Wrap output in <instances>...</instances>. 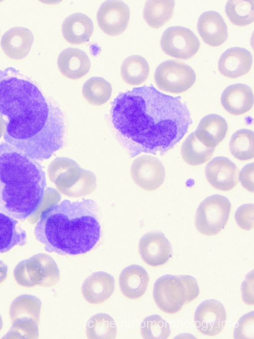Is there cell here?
Masks as SVG:
<instances>
[{
    "label": "cell",
    "mask_w": 254,
    "mask_h": 339,
    "mask_svg": "<svg viewBox=\"0 0 254 339\" xmlns=\"http://www.w3.org/2000/svg\"><path fill=\"white\" fill-rule=\"evenodd\" d=\"M236 339H254V312L244 316L234 333Z\"/></svg>",
    "instance_id": "cell-36"
},
{
    "label": "cell",
    "mask_w": 254,
    "mask_h": 339,
    "mask_svg": "<svg viewBox=\"0 0 254 339\" xmlns=\"http://www.w3.org/2000/svg\"><path fill=\"white\" fill-rule=\"evenodd\" d=\"M225 11L233 24L239 26L249 25L254 21V0H229Z\"/></svg>",
    "instance_id": "cell-33"
},
{
    "label": "cell",
    "mask_w": 254,
    "mask_h": 339,
    "mask_svg": "<svg viewBox=\"0 0 254 339\" xmlns=\"http://www.w3.org/2000/svg\"><path fill=\"white\" fill-rule=\"evenodd\" d=\"M197 30L204 42L211 46H219L228 38L227 25L221 15L214 11H206L200 15Z\"/></svg>",
    "instance_id": "cell-18"
},
{
    "label": "cell",
    "mask_w": 254,
    "mask_h": 339,
    "mask_svg": "<svg viewBox=\"0 0 254 339\" xmlns=\"http://www.w3.org/2000/svg\"><path fill=\"white\" fill-rule=\"evenodd\" d=\"M115 285L113 277L109 274L98 271L92 273L84 281L82 294L84 299L92 304H99L112 294Z\"/></svg>",
    "instance_id": "cell-19"
},
{
    "label": "cell",
    "mask_w": 254,
    "mask_h": 339,
    "mask_svg": "<svg viewBox=\"0 0 254 339\" xmlns=\"http://www.w3.org/2000/svg\"><path fill=\"white\" fill-rule=\"evenodd\" d=\"M14 276L23 287L38 285L48 287L58 282L60 273L54 259L47 254L40 253L19 263L14 270Z\"/></svg>",
    "instance_id": "cell-8"
},
{
    "label": "cell",
    "mask_w": 254,
    "mask_h": 339,
    "mask_svg": "<svg viewBox=\"0 0 254 339\" xmlns=\"http://www.w3.org/2000/svg\"><path fill=\"white\" fill-rule=\"evenodd\" d=\"M227 130V123L223 117L210 114L201 120L194 133L205 146L215 148L225 138Z\"/></svg>",
    "instance_id": "cell-24"
},
{
    "label": "cell",
    "mask_w": 254,
    "mask_h": 339,
    "mask_svg": "<svg viewBox=\"0 0 254 339\" xmlns=\"http://www.w3.org/2000/svg\"><path fill=\"white\" fill-rule=\"evenodd\" d=\"M0 116L5 141L33 159H47L64 145L61 110L11 67L0 70Z\"/></svg>",
    "instance_id": "cell-2"
},
{
    "label": "cell",
    "mask_w": 254,
    "mask_h": 339,
    "mask_svg": "<svg viewBox=\"0 0 254 339\" xmlns=\"http://www.w3.org/2000/svg\"><path fill=\"white\" fill-rule=\"evenodd\" d=\"M34 234L48 252L70 255L87 253L100 237L97 206L92 200H65L51 205L41 213Z\"/></svg>",
    "instance_id": "cell-3"
},
{
    "label": "cell",
    "mask_w": 254,
    "mask_h": 339,
    "mask_svg": "<svg viewBox=\"0 0 254 339\" xmlns=\"http://www.w3.org/2000/svg\"><path fill=\"white\" fill-rule=\"evenodd\" d=\"M139 252L142 260L148 265L157 267L166 264L171 257L172 249L164 234L152 232L140 240Z\"/></svg>",
    "instance_id": "cell-16"
},
{
    "label": "cell",
    "mask_w": 254,
    "mask_h": 339,
    "mask_svg": "<svg viewBox=\"0 0 254 339\" xmlns=\"http://www.w3.org/2000/svg\"><path fill=\"white\" fill-rule=\"evenodd\" d=\"M149 71V66L145 59L133 55L126 58L122 63L121 75L127 84L138 86L146 81Z\"/></svg>",
    "instance_id": "cell-28"
},
{
    "label": "cell",
    "mask_w": 254,
    "mask_h": 339,
    "mask_svg": "<svg viewBox=\"0 0 254 339\" xmlns=\"http://www.w3.org/2000/svg\"><path fill=\"white\" fill-rule=\"evenodd\" d=\"M82 93L88 103L94 106H100L110 98L112 87L110 83L104 78L93 77L85 83Z\"/></svg>",
    "instance_id": "cell-30"
},
{
    "label": "cell",
    "mask_w": 254,
    "mask_h": 339,
    "mask_svg": "<svg viewBox=\"0 0 254 339\" xmlns=\"http://www.w3.org/2000/svg\"><path fill=\"white\" fill-rule=\"evenodd\" d=\"M155 80L160 89L179 94L192 87L196 80V74L189 66L180 61L168 60L157 68Z\"/></svg>",
    "instance_id": "cell-10"
},
{
    "label": "cell",
    "mask_w": 254,
    "mask_h": 339,
    "mask_svg": "<svg viewBox=\"0 0 254 339\" xmlns=\"http://www.w3.org/2000/svg\"><path fill=\"white\" fill-rule=\"evenodd\" d=\"M41 306L40 300L31 295H21L12 302L9 316L12 326L4 339H37Z\"/></svg>",
    "instance_id": "cell-7"
},
{
    "label": "cell",
    "mask_w": 254,
    "mask_h": 339,
    "mask_svg": "<svg viewBox=\"0 0 254 339\" xmlns=\"http://www.w3.org/2000/svg\"><path fill=\"white\" fill-rule=\"evenodd\" d=\"M215 148H209L196 137L194 132L189 135L182 144L181 155L188 165L198 166L208 161L212 156Z\"/></svg>",
    "instance_id": "cell-29"
},
{
    "label": "cell",
    "mask_w": 254,
    "mask_h": 339,
    "mask_svg": "<svg viewBox=\"0 0 254 339\" xmlns=\"http://www.w3.org/2000/svg\"><path fill=\"white\" fill-rule=\"evenodd\" d=\"M161 46L163 51L169 56L188 60L197 53L200 42L190 29L182 26H172L164 32Z\"/></svg>",
    "instance_id": "cell-11"
},
{
    "label": "cell",
    "mask_w": 254,
    "mask_h": 339,
    "mask_svg": "<svg viewBox=\"0 0 254 339\" xmlns=\"http://www.w3.org/2000/svg\"><path fill=\"white\" fill-rule=\"evenodd\" d=\"M46 187L45 173L22 151L0 143V212L24 220L40 205Z\"/></svg>",
    "instance_id": "cell-4"
},
{
    "label": "cell",
    "mask_w": 254,
    "mask_h": 339,
    "mask_svg": "<svg viewBox=\"0 0 254 339\" xmlns=\"http://www.w3.org/2000/svg\"><path fill=\"white\" fill-rule=\"evenodd\" d=\"M174 1L150 0L145 3L143 16L149 26L155 29L162 27L172 17Z\"/></svg>",
    "instance_id": "cell-27"
},
{
    "label": "cell",
    "mask_w": 254,
    "mask_h": 339,
    "mask_svg": "<svg viewBox=\"0 0 254 339\" xmlns=\"http://www.w3.org/2000/svg\"><path fill=\"white\" fill-rule=\"evenodd\" d=\"M60 195L54 189L48 188L45 190L43 200L37 211L29 217V221L32 223L36 222L41 213L51 205L56 204L60 200Z\"/></svg>",
    "instance_id": "cell-37"
},
{
    "label": "cell",
    "mask_w": 254,
    "mask_h": 339,
    "mask_svg": "<svg viewBox=\"0 0 254 339\" xmlns=\"http://www.w3.org/2000/svg\"><path fill=\"white\" fill-rule=\"evenodd\" d=\"M149 281L148 274L142 267L134 265L124 269L119 279L120 290L126 298L137 299L146 291Z\"/></svg>",
    "instance_id": "cell-22"
},
{
    "label": "cell",
    "mask_w": 254,
    "mask_h": 339,
    "mask_svg": "<svg viewBox=\"0 0 254 339\" xmlns=\"http://www.w3.org/2000/svg\"><path fill=\"white\" fill-rule=\"evenodd\" d=\"M7 267L0 260V284L6 278L7 276Z\"/></svg>",
    "instance_id": "cell-40"
},
{
    "label": "cell",
    "mask_w": 254,
    "mask_h": 339,
    "mask_svg": "<svg viewBox=\"0 0 254 339\" xmlns=\"http://www.w3.org/2000/svg\"><path fill=\"white\" fill-rule=\"evenodd\" d=\"M205 174L211 186L222 191H230L239 181V169L234 162L225 157L213 159L207 165Z\"/></svg>",
    "instance_id": "cell-15"
},
{
    "label": "cell",
    "mask_w": 254,
    "mask_h": 339,
    "mask_svg": "<svg viewBox=\"0 0 254 339\" xmlns=\"http://www.w3.org/2000/svg\"><path fill=\"white\" fill-rule=\"evenodd\" d=\"M221 104L231 115L239 116L251 110L254 104V96L248 85L237 83L230 85L223 92Z\"/></svg>",
    "instance_id": "cell-21"
},
{
    "label": "cell",
    "mask_w": 254,
    "mask_h": 339,
    "mask_svg": "<svg viewBox=\"0 0 254 339\" xmlns=\"http://www.w3.org/2000/svg\"><path fill=\"white\" fill-rule=\"evenodd\" d=\"M111 116L118 141L131 157L142 152L163 155L192 123L180 97L163 94L152 85L119 93L112 103Z\"/></svg>",
    "instance_id": "cell-1"
},
{
    "label": "cell",
    "mask_w": 254,
    "mask_h": 339,
    "mask_svg": "<svg viewBox=\"0 0 254 339\" xmlns=\"http://www.w3.org/2000/svg\"><path fill=\"white\" fill-rule=\"evenodd\" d=\"M48 174L58 191L68 197L86 196L96 187L95 175L69 158H55L48 167Z\"/></svg>",
    "instance_id": "cell-5"
},
{
    "label": "cell",
    "mask_w": 254,
    "mask_h": 339,
    "mask_svg": "<svg viewBox=\"0 0 254 339\" xmlns=\"http://www.w3.org/2000/svg\"><path fill=\"white\" fill-rule=\"evenodd\" d=\"M18 223L14 218L0 212V253L7 252L16 245L26 244V232Z\"/></svg>",
    "instance_id": "cell-26"
},
{
    "label": "cell",
    "mask_w": 254,
    "mask_h": 339,
    "mask_svg": "<svg viewBox=\"0 0 254 339\" xmlns=\"http://www.w3.org/2000/svg\"><path fill=\"white\" fill-rule=\"evenodd\" d=\"M4 132V125L2 120L0 116V138L2 136Z\"/></svg>",
    "instance_id": "cell-41"
},
{
    "label": "cell",
    "mask_w": 254,
    "mask_h": 339,
    "mask_svg": "<svg viewBox=\"0 0 254 339\" xmlns=\"http://www.w3.org/2000/svg\"><path fill=\"white\" fill-rule=\"evenodd\" d=\"M242 186L250 192H254V163L245 166L239 175Z\"/></svg>",
    "instance_id": "cell-38"
},
{
    "label": "cell",
    "mask_w": 254,
    "mask_h": 339,
    "mask_svg": "<svg viewBox=\"0 0 254 339\" xmlns=\"http://www.w3.org/2000/svg\"><path fill=\"white\" fill-rule=\"evenodd\" d=\"M229 149L232 155L239 160L252 159L254 156V132L247 129L236 132L230 139Z\"/></svg>",
    "instance_id": "cell-31"
},
{
    "label": "cell",
    "mask_w": 254,
    "mask_h": 339,
    "mask_svg": "<svg viewBox=\"0 0 254 339\" xmlns=\"http://www.w3.org/2000/svg\"><path fill=\"white\" fill-rule=\"evenodd\" d=\"M62 34L69 43L78 45L87 42L91 37L93 25L86 15L76 13L66 18L62 25Z\"/></svg>",
    "instance_id": "cell-25"
},
{
    "label": "cell",
    "mask_w": 254,
    "mask_h": 339,
    "mask_svg": "<svg viewBox=\"0 0 254 339\" xmlns=\"http://www.w3.org/2000/svg\"><path fill=\"white\" fill-rule=\"evenodd\" d=\"M235 220L238 226L245 230H250L254 227V204H246L240 206L235 214Z\"/></svg>",
    "instance_id": "cell-35"
},
{
    "label": "cell",
    "mask_w": 254,
    "mask_h": 339,
    "mask_svg": "<svg viewBox=\"0 0 254 339\" xmlns=\"http://www.w3.org/2000/svg\"><path fill=\"white\" fill-rule=\"evenodd\" d=\"M33 40V35L30 30L15 27L3 34L0 45L7 56L12 59L20 60L28 55Z\"/></svg>",
    "instance_id": "cell-20"
},
{
    "label": "cell",
    "mask_w": 254,
    "mask_h": 339,
    "mask_svg": "<svg viewBox=\"0 0 254 339\" xmlns=\"http://www.w3.org/2000/svg\"><path fill=\"white\" fill-rule=\"evenodd\" d=\"M86 335L88 339H114L116 326L109 315L99 313L92 316L86 325Z\"/></svg>",
    "instance_id": "cell-32"
},
{
    "label": "cell",
    "mask_w": 254,
    "mask_h": 339,
    "mask_svg": "<svg viewBox=\"0 0 254 339\" xmlns=\"http://www.w3.org/2000/svg\"><path fill=\"white\" fill-rule=\"evenodd\" d=\"M2 321L1 316L0 315V331L2 328Z\"/></svg>",
    "instance_id": "cell-42"
},
{
    "label": "cell",
    "mask_w": 254,
    "mask_h": 339,
    "mask_svg": "<svg viewBox=\"0 0 254 339\" xmlns=\"http://www.w3.org/2000/svg\"><path fill=\"white\" fill-rule=\"evenodd\" d=\"M226 314L225 308L218 301L209 299L202 302L197 308L194 322L198 331L202 334L213 337L222 331L225 324Z\"/></svg>",
    "instance_id": "cell-14"
},
{
    "label": "cell",
    "mask_w": 254,
    "mask_h": 339,
    "mask_svg": "<svg viewBox=\"0 0 254 339\" xmlns=\"http://www.w3.org/2000/svg\"><path fill=\"white\" fill-rule=\"evenodd\" d=\"M130 17L128 6L119 0H108L103 3L97 13L99 27L105 34L117 36L126 29Z\"/></svg>",
    "instance_id": "cell-13"
},
{
    "label": "cell",
    "mask_w": 254,
    "mask_h": 339,
    "mask_svg": "<svg viewBox=\"0 0 254 339\" xmlns=\"http://www.w3.org/2000/svg\"><path fill=\"white\" fill-rule=\"evenodd\" d=\"M253 276L251 277V275L249 277L246 278V280L243 282L242 287V292L243 298L244 302L249 305L254 304V296L251 295V286L254 284V283L251 285V283L252 281H254V278L251 280V278Z\"/></svg>",
    "instance_id": "cell-39"
},
{
    "label": "cell",
    "mask_w": 254,
    "mask_h": 339,
    "mask_svg": "<svg viewBox=\"0 0 254 339\" xmlns=\"http://www.w3.org/2000/svg\"><path fill=\"white\" fill-rule=\"evenodd\" d=\"M144 339H166L170 335L169 325L158 315L146 317L143 321L141 329Z\"/></svg>",
    "instance_id": "cell-34"
},
{
    "label": "cell",
    "mask_w": 254,
    "mask_h": 339,
    "mask_svg": "<svg viewBox=\"0 0 254 339\" xmlns=\"http://www.w3.org/2000/svg\"><path fill=\"white\" fill-rule=\"evenodd\" d=\"M252 62V56L249 51L244 48L234 47L227 50L221 55L218 68L224 76L236 78L249 72Z\"/></svg>",
    "instance_id": "cell-17"
},
{
    "label": "cell",
    "mask_w": 254,
    "mask_h": 339,
    "mask_svg": "<svg viewBox=\"0 0 254 339\" xmlns=\"http://www.w3.org/2000/svg\"><path fill=\"white\" fill-rule=\"evenodd\" d=\"M58 66L60 71L64 76L77 80L88 72L90 62L83 51L70 48L61 53L58 59Z\"/></svg>",
    "instance_id": "cell-23"
},
{
    "label": "cell",
    "mask_w": 254,
    "mask_h": 339,
    "mask_svg": "<svg viewBox=\"0 0 254 339\" xmlns=\"http://www.w3.org/2000/svg\"><path fill=\"white\" fill-rule=\"evenodd\" d=\"M199 292L197 281L192 276L167 274L156 281L153 296L155 303L162 311L175 314L183 305L195 299Z\"/></svg>",
    "instance_id": "cell-6"
},
{
    "label": "cell",
    "mask_w": 254,
    "mask_h": 339,
    "mask_svg": "<svg viewBox=\"0 0 254 339\" xmlns=\"http://www.w3.org/2000/svg\"><path fill=\"white\" fill-rule=\"evenodd\" d=\"M131 175L135 184L142 189H158L165 178V168L157 158L144 155L136 158L131 167Z\"/></svg>",
    "instance_id": "cell-12"
},
{
    "label": "cell",
    "mask_w": 254,
    "mask_h": 339,
    "mask_svg": "<svg viewBox=\"0 0 254 339\" xmlns=\"http://www.w3.org/2000/svg\"><path fill=\"white\" fill-rule=\"evenodd\" d=\"M231 207L228 199L222 196L215 195L204 200L197 210V230L207 236L218 234L227 224Z\"/></svg>",
    "instance_id": "cell-9"
}]
</instances>
